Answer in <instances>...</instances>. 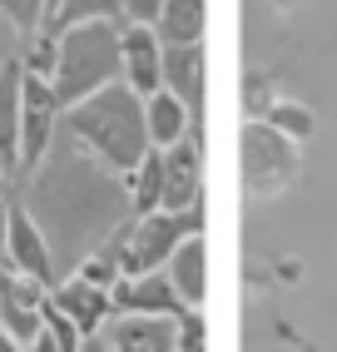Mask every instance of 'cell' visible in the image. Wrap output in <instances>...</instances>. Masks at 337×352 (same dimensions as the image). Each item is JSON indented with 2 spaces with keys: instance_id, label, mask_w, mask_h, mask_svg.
I'll return each instance as SVG.
<instances>
[{
  "instance_id": "cell-21",
  "label": "cell",
  "mask_w": 337,
  "mask_h": 352,
  "mask_svg": "<svg viewBox=\"0 0 337 352\" xmlns=\"http://www.w3.org/2000/svg\"><path fill=\"white\" fill-rule=\"evenodd\" d=\"M75 278H85L89 288H105V293H109V288L119 283V263H114L105 248H94V253H85L80 263H75Z\"/></svg>"
},
{
  "instance_id": "cell-3",
  "label": "cell",
  "mask_w": 337,
  "mask_h": 352,
  "mask_svg": "<svg viewBox=\"0 0 337 352\" xmlns=\"http://www.w3.org/2000/svg\"><path fill=\"white\" fill-rule=\"evenodd\" d=\"M188 233H204V204L188 214H168V208L129 214L124 223H114L105 253L119 263V278H139V273H159Z\"/></svg>"
},
{
  "instance_id": "cell-29",
  "label": "cell",
  "mask_w": 337,
  "mask_h": 352,
  "mask_svg": "<svg viewBox=\"0 0 337 352\" xmlns=\"http://www.w3.org/2000/svg\"><path fill=\"white\" fill-rule=\"evenodd\" d=\"M0 352H25V342H15V338L6 333V327H0Z\"/></svg>"
},
{
  "instance_id": "cell-22",
  "label": "cell",
  "mask_w": 337,
  "mask_h": 352,
  "mask_svg": "<svg viewBox=\"0 0 337 352\" xmlns=\"http://www.w3.org/2000/svg\"><path fill=\"white\" fill-rule=\"evenodd\" d=\"M20 69L25 75H35V80H55V35H30V50H25V60H20Z\"/></svg>"
},
{
  "instance_id": "cell-17",
  "label": "cell",
  "mask_w": 337,
  "mask_h": 352,
  "mask_svg": "<svg viewBox=\"0 0 337 352\" xmlns=\"http://www.w3.org/2000/svg\"><path fill=\"white\" fill-rule=\"evenodd\" d=\"M154 30H159L164 45H204V30H208V0H164Z\"/></svg>"
},
{
  "instance_id": "cell-8",
  "label": "cell",
  "mask_w": 337,
  "mask_h": 352,
  "mask_svg": "<svg viewBox=\"0 0 337 352\" xmlns=\"http://www.w3.org/2000/svg\"><path fill=\"white\" fill-rule=\"evenodd\" d=\"M164 154V199L159 208L168 214H188V208L204 204V159H199V139L188 134L179 139L174 149H159Z\"/></svg>"
},
{
  "instance_id": "cell-7",
  "label": "cell",
  "mask_w": 337,
  "mask_h": 352,
  "mask_svg": "<svg viewBox=\"0 0 337 352\" xmlns=\"http://www.w3.org/2000/svg\"><path fill=\"white\" fill-rule=\"evenodd\" d=\"M45 293L50 288H40L35 278L15 273V268L0 273V327H6L15 342L30 347V338L45 327Z\"/></svg>"
},
{
  "instance_id": "cell-30",
  "label": "cell",
  "mask_w": 337,
  "mask_h": 352,
  "mask_svg": "<svg viewBox=\"0 0 337 352\" xmlns=\"http://www.w3.org/2000/svg\"><path fill=\"white\" fill-rule=\"evenodd\" d=\"M55 10H60V0H45V25L55 20Z\"/></svg>"
},
{
  "instance_id": "cell-26",
  "label": "cell",
  "mask_w": 337,
  "mask_h": 352,
  "mask_svg": "<svg viewBox=\"0 0 337 352\" xmlns=\"http://www.w3.org/2000/svg\"><path fill=\"white\" fill-rule=\"evenodd\" d=\"M25 352H60V338L50 333V322H45V327H40V333L30 338V347H25Z\"/></svg>"
},
{
  "instance_id": "cell-18",
  "label": "cell",
  "mask_w": 337,
  "mask_h": 352,
  "mask_svg": "<svg viewBox=\"0 0 337 352\" xmlns=\"http://www.w3.org/2000/svg\"><path fill=\"white\" fill-rule=\"evenodd\" d=\"M124 194H129V208L134 214H154L159 199H164V154L149 149L139 159V169L124 179Z\"/></svg>"
},
{
  "instance_id": "cell-27",
  "label": "cell",
  "mask_w": 337,
  "mask_h": 352,
  "mask_svg": "<svg viewBox=\"0 0 337 352\" xmlns=\"http://www.w3.org/2000/svg\"><path fill=\"white\" fill-rule=\"evenodd\" d=\"M6 233H10V204L0 199V253H6Z\"/></svg>"
},
{
  "instance_id": "cell-6",
  "label": "cell",
  "mask_w": 337,
  "mask_h": 352,
  "mask_svg": "<svg viewBox=\"0 0 337 352\" xmlns=\"http://www.w3.org/2000/svg\"><path fill=\"white\" fill-rule=\"evenodd\" d=\"M6 268H15V273H25V278H35L40 288H55V243L45 239V228H40V219L30 214L25 204H10V233H6Z\"/></svg>"
},
{
  "instance_id": "cell-24",
  "label": "cell",
  "mask_w": 337,
  "mask_h": 352,
  "mask_svg": "<svg viewBox=\"0 0 337 352\" xmlns=\"http://www.w3.org/2000/svg\"><path fill=\"white\" fill-rule=\"evenodd\" d=\"M179 352H208L204 308H184V313H179Z\"/></svg>"
},
{
  "instance_id": "cell-15",
  "label": "cell",
  "mask_w": 337,
  "mask_h": 352,
  "mask_svg": "<svg viewBox=\"0 0 337 352\" xmlns=\"http://www.w3.org/2000/svg\"><path fill=\"white\" fill-rule=\"evenodd\" d=\"M20 85H25V69L20 60L0 65V174H20Z\"/></svg>"
},
{
  "instance_id": "cell-23",
  "label": "cell",
  "mask_w": 337,
  "mask_h": 352,
  "mask_svg": "<svg viewBox=\"0 0 337 352\" xmlns=\"http://www.w3.org/2000/svg\"><path fill=\"white\" fill-rule=\"evenodd\" d=\"M0 10L10 15V25L20 35H40L45 30V0H0Z\"/></svg>"
},
{
  "instance_id": "cell-2",
  "label": "cell",
  "mask_w": 337,
  "mask_h": 352,
  "mask_svg": "<svg viewBox=\"0 0 337 352\" xmlns=\"http://www.w3.org/2000/svg\"><path fill=\"white\" fill-rule=\"evenodd\" d=\"M124 80V55H119V20H85L55 35V104L69 109L105 85Z\"/></svg>"
},
{
  "instance_id": "cell-1",
  "label": "cell",
  "mask_w": 337,
  "mask_h": 352,
  "mask_svg": "<svg viewBox=\"0 0 337 352\" xmlns=\"http://www.w3.org/2000/svg\"><path fill=\"white\" fill-rule=\"evenodd\" d=\"M60 129L75 139V149H85L114 179H129L139 169V159L154 149L149 129H144V100L124 80H114V85L100 89V95L60 109Z\"/></svg>"
},
{
  "instance_id": "cell-5",
  "label": "cell",
  "mask_w": 337,
  "mask_h": 352,
  "mask_svg": "<svg viewBox=\"0 0 337 352\" xmlns=\"http://www.w3.org/2000/svg\"><path fill=\"white\" fill-rule=\"evenodd\" d=\"M55 134H60L55 89H50V80L25 75V85H20V174H25V179L50 159Z\"/></svg>"
},
{
  "instance_id": "cell-25",
  "label": "cell",
  "mask_w": 337,
  "mask_h": 352,
  "mask_svg": "<svg viewBox=\"0 0 337 352\" xmlns=\"http://www.w3.org/2000/svg\"><path fill=\"white\" fill-rule=\"evenodd\" d=\"M164 0H124V25H154Z\"/></svg>"
},
{
  "instance_id": "cell-16",
  "label": "cell",
  "mask_w": 337,
  "mask_h": 352,
  "mask_svg": "<svg viewBox=\"0 0 337 352\" xmlns=\"http://www.w3.org/2000/svg\"><path fill=\"white\" fill-rule=\"evenodd\" d=\"M144 129H149L154 149H174L179 139L194 134V114H188L184 100L168 95V89H154V95L144 100Z\"/></svg>"
},
{
  "instance_id": "cell-14",
  "label": "cell",
  "mask_w": 337,
  "mask_h": 352,
  "mask_svg": "<svg viewBox=\"0 0 337 352\" xmlns=\"http://www.w3.org/2000/svg\"><path fill=\"white\" fill-rule=\"evenodd\" d=\"M168 283H174L184 308H204L208 302V239L204 233H188V239L174 248V258L164 263Z\"/></svg>"
},
{
  "instance_id": "cell-4",
  "label": "cell",
  "mask_w": 337,
  "mask_h": 352,
  "mask_svg": "<svg viewBox=\"0 0 337 352\" xmlns=\"http://www.w3.org/2000/svg\"><path fill=\"white\" fill-rule=\"evenodd\" d=\"M238 169H243V189L253 199H278L303 169L298 139H287L268 120H248L238 134Z\"/></svg>"
},
{
  "instance_id": "cell-13",
  "label": "cell",
  "mask_w": 337,
  "mask_h": 352,
  "mask_svg": "<svg viewBox=\"0 0 337 352\" xmlns=\"http://www.w3.org/2000/svg\"><path fill=\"white\" fill-rule=\"evenodd\" d=\"M50 302H55V308H60L69 322H75V327H80L85 338L105 333V322L114 318V298H109L105 288H89L85 278H75V273H69L65 283H55V288H50Z\"/></svg>"
},
{
  "instance_id": "cell-10",
  "label": "cell",
  "mask_w": 337,
  "mask_h": 352,
  "mask_svg": "<svg viewBox=\"0 0 337 352\" xmlns=\"http://www.w3.org/2000/svg\"><path fill=\"white\" fill-rule=\"evenodd\" d=\"M164 89L174 100L188 104V114H204V95H208V55L204 45H164Z\"/></svg>"
},
{
  "instance_id": "cell-19",
  "label": "cell",
  "mask_w": 337,
  "mask_h": 352,
  "mask_svg": "<svg viewBox=\"0 0 337 352\" xmlns=\"http://www.w3.org/2000/svg\"><path fill=\"white\" fill-rule=\"evenodd\" d=\"M85 20H119L124 25V0H60V10L45 25V35H60L69 25H85Z\"/></svg>"
},
{
  "instance_id": "cell-12",
  "label": "cell",
  "mask_w": 337,
  "mask_h": 352,
  "mask_svg": "<svg viewBox=\"0 0 337 352\" xmlns=\"http://www.w3.org/2000/svg\"><path fill=\"white\" fill-rule=\"evenodd\" d=\"M109 298H114V313H144V318H179L184 313V302H179L164 268L139 273V278H119L109 288Z\"/></svg>"
},
{
  "instance_id": "cell-20",
  "label": "cell",
  "mask_w": 337,
  "mask_h": 352,
  "mask_svg": "<svg viewBox=\"0 0 337 352\" xmlns=\"http://www.w3.org/2000/svg\"><path fill=\"white\" fill-rule=\"evenodd\" d=\"M263 120H268L273 129H283L287 139H298V144H303V139L312 134V109H307L303 100H273Z\"/></svg>"
},
{
  "instance_id": "cell-9",
  "label": "cell",
  "mask_w": 337,
  "mask_h": 352,
  "mask_svg": "<svg viewBox=\"0 0 337 352\" xmlns=\"http://www.w3.org/2000/svg\"><path fill=\"white\" fill-rule=\"evenodd\" d=\"M119 55H124V85L139 100L164 89V40L154 25H119Z\"/></svg>"
},
{
  "instance_id": "cell-11",
  "label": "cell",
  "mask_w": 337,
  "mask_h": 352,
  "mask_svg": "<svg viewBox=\"0 0 337 352\" xmlns=\"http://www.w3.org/2000/svg\"><path fill=\"white\" fill-rule=\"evenodd\" d=\"M105 338L114 352H179V318L114 313L105 322Z\"/></svg>"
},
{
  "instance_id": "cell-28",
  "label": "cell",
  "mask_w": 337,
  "mask_h": 352,
  "mask_svg": "<svg viewBox=\"0 0 337 352\" xmlns=\"http://www.w3.org/2000/svg\"><path fill=\"white\" fill-rule=\"evenodd\" d=\"M85 352H114V347H109L105 333H94V338H85Z\"/></svg>"
}]
</instances>
